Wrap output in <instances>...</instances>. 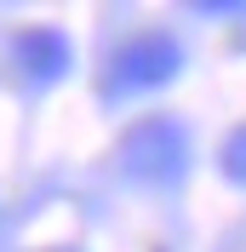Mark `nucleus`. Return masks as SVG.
<instances>
[{
	"label": "nucleus",
	"instance_id": "3",
	"mask_svg": "<svg viewBox=\"0 0 246 252\" xmlns=\"http://www.w3.org/2000/svg\"><path fill=\"white\" fill-rule=\"evenodd\" d=\"M17 63H23V75H29V80L52 86V80L69 75L75 52H69V40H63L58 29H23V34H17Z\"/></svg>",
	"mask_w": 246,
	"mask_h": 252
},
{
	"label": "nucleus",
	"instance_id": "1",
	"mask_svg": "<svg viewBox=\"0 0 246 252\" xmlns=\"http://www.w3.org/2000/svg\"><path fill=\"white\" fill-rule=\"evenodd\" d=\"M121 166H126L132 184H154V189L178 184V178L189 172V132L178 121H166V115H149V121L126 126Z\"/></svg>",
	"mask_w": 246,
	"mask_h": 252
},
{
	"label": "nucleus",
	"instance_id": "4",
	"mask_svg": "<svg viewBox=\"0 0 246 252\" xmlns=\"http://www.w3.org/2000/svg\"><path fill=\"white\" fill-rule=\"evenodd\" d=\"M217 166H223V178H229V184L246 189V126H241V132H229V143H223Z\"/></svg>",
	"mask_w": 246,
	"mask_h": 252
},
{
	"label": "nucleus",
	"instance_id": "2",
	"mask_svg": "<svg viewBox=\"0 0 246 252\" xmlns=\"http://www.w3.org/2000/svg\"><path fill=\"white\" fill-rule=\"evenodd\" d=\"M178 75H184V46L172 34H138L132 46H121L115 63H109V97L154 92V86H166Z\"/></svg>",
	"mask_w": 246,
	"mask_h": 252
}]
</instances>
